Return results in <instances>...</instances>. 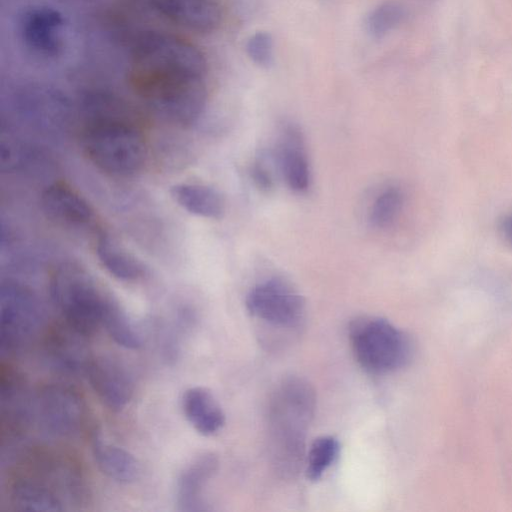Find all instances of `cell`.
I'll return each instance as SVG.
<instances>
[{
    "mask_svg": "<svg viewBox=\"0 0 512 512\" xmlns=\"http://www.w3.org/2000/svg\"><path fill=\"white\" fill-rule=\"evenodd\" d=\"M407 11L397 1H385L371 9L365 17L364 26L373 39H382L396 29L405 19Z\"/></svg>",
    "mask_w": 512,
    "mask_h": 512,
    "instance_id": "cell-22",
    "label": "cell"
},
{
    "mask_svg": "<svg viewBox=\"0 0 512 512\" xmlns=\"http://www.w3.org/2000/svg\"><path fill=\"white\" fill-rule=\"evenodd\" d=\"M33 416L46 433L66 438L80 431L86 417V406L73 387L50 383L34 395Z\"/></svg>",
    "mask_w": 512,
    "mask_h": 512,
    "instance_id": "cell-7",
    "label": "cell"
},
{
    "mask_svg": "<svg viewBox=\"0 0 512 512\" xmlns=\"http://www.w3.org/2000/svg\"><path fill=\"white\" fill-rule=\"evenodd\" d=\"M215 454L206 452L194 458L180 473L176 483V504L180 511L208 510L204 490L218 470Z\"/></svg>",
    "mask_w": 512,
    "mask_h": 512,
    "instance_id": "cell-15",
    "label": "cell"
},
{
    "mask_svg": "<svg viewBox=\"0 0 512 512\" xmlns=\"http://www.w3.org/2000/svg\"><path fill=\"white\" fill-rule=\"evenodd\" d=\"M341 445L334 436L326 435L316 438L308 450L306 458V476L310 481H318L335 463Z\"/></svg>",
    "mask_w": 512,
    "mask_h": 512,
    "instance_id": "cell-23",
    "label": "cell"
},
{
    "mask_svg": "<svg viewBox=\"0 0 512 512\" xmlns=\"http://www.w3.org/2000/svg\"><path fill=\"white\" fill-rule=\"evenodd\" d=\"M349 340L359 365L367 372L383 375L408 364L413 354L409 336L380 317H360L349 326Z\"/></svg>",
    "mask_w": 512,
    "mask_h": 512,
    "instance_id": "cell-5",
    "label": "cell"
},
{
    "mask_svg": "<svg viewBox=\"0 0 512 512\" xmlns=\"http://www.w3.org/2000/svg\"><path fill=\"white\" fill-rule=\"evenodd\" d=\"M96 254L101 265L119 280L135 281L144 275L142 263L104 233L98 235Z\"/></svg>",
    "mask_w": 512,
    "mask_h": 512,
    "instance_id": "cell-21",
    "label": "cell"
},
{
    "mask_svg": "<svg viewBox=\"0 0 512 512\" xmlns=\"http://www.w3.org/2000/svg\"><path fill=\"white\" fill-rule=\"evenodd\" d=\"M316 395L299 377L284 379L268 408V432L273 464L283 475L296 473L303 461L307 428L314 416Z\"/></svg>",
    "mask_w": 512,
    "mask_h": 512,
    "instance_id": "cell-3",
    "label": "cell"
},
{
    "mask_svg": "<svg viewBox=\"0 0 512 512\" xmlns=\"http://www.w3.org/2000/svg\"><path fill=\"white\" fill-rule=\"evenodd\" d=\"M92 455L99 470L114 481L131 483L140 474V465L134 455L105 441L99 434L92 439Z\"/></svg>",
    "mask_w": 512,
    "mask_h": 512,
    "instance_id": "cell-19",
    "label": "cell"
},
{
    "mask_svg": "<svg viewBox=\"0 0 512 512\" xmlns=\"http://www.w3.org/2000/svg\"><path fill=\"white\" fill-rule=\"evenodd\" d=\"M151 6L169 21L186 29L208 33L222 20L220 6L214 0H149Z\"/></svg>",
    "mask_w": 512,
    "mask_h": 512,
    "instance_id": "cell-14",
    "label": "cell"
},
{
    "mask_svg": "<svg viewBox=\"0 0 512 512\" xmlns=\"http://www.w3.org/2000/svg\"><path fill=\"white\" fill-rule=\"evenodd\" d=\"M85 374L97 397L109 409L120 411L130 402L134 380L121 361L109 356L91 358Z\"/></svg>",
    "mask_w": 512,
    "mask_h": 512,
    "instance_id": "cell-10",
    "label": "cell"
},
{
    "mask_svg": "<svg viewBox=\"0 0 512 512\" xmlns=\"http://www.w3.org/2000/svg\"><path fill=\"white\" fill-rule=\"evenodd\" d=\"M403 206V194L397 187H388L372 204L369 221L376 228L390 226L398 217Z\"/></svg>",
    "mask_w": 512,
    "mask_h": 512,
    "instance_id": "cell-25",
    "label": "cell"
},
{
    "mask_svg": "<svg viewBox=\"0 0 512 512\" xmlns=\"http://www.w3.org/2000/svg\"><path fill=\"white\" fill-rule=\"evenodd\" d=\"M51 297L65 324L83 337L93 335L103 325L106 311L115 300L84 269L62 264L50 279Z\"/></svg>",
    "mask_w": 512,
    "mask_h": 512,
    "instance_id": "cell-4",
    "label": "cell"
},
{
    "mask_svg": "<svg viewBox=\"0 0 512 512\" xmlns=\"http://www.w3.org/2000/svg\"><path fill=\"white\" fill-rule=\"evenodd\" d=\"M102 327L123 348L136 350L141 346L139 334L116 300L107 309Z\"/></svg>",
    "mask_w": 512,
    "mask_h": 512,
    "instance_id": "cell-24",
    "label": "cell"
},
{
    "mask_svg": "<svg viewBox=\"0 0 512 512\" xmlns=\"http://www.w3.org/2000/svg\"><path fill=\"white\" fill-rule=\"evenodd\" d=\"M43 309L37 296L24 285L7 280L0 287V352L19 350L38 331Z\"/></svg>",
    "mask_w": 512,
    "mask_h": 512,
    "instance_id": "cell-6",
    "label": "cell"
},
{
    "mask_svg": "<svg viewBox=\"0 0 512 512\" xmlns=\"http://www.w3.org/2000/svg\"><path fill=\"white\" fill-rule=\"evenodd\" d=\"M181 406L186 420L201 435L211 436L225 424V414L213 393L205 387L187 389Z\"/></svg>",
    "mask_w": 512,
    "mask_h": 512,
    "instance_id": "cell-17",
    "label": "cell"
},
{
    "mask_svg": "<svg viewBox=\"0 0 512 512\" xmlns=\"http://www.w3.org/2000/svg\"><path fill=\"white\" fill-rule=\"evenodd\" d=\"M172 198L191 214L219 219L225 211L222 196L215 189L201 184L181 183L171 189Z\"/></svg>",
    "mask_w": 512,
    "mask_h": 512,
    "instance_id": "cell-20",
    "label": "cell"
},
{
    "mask_svg": "<svg viewBox=\"0 0 512 512\" xmlns=\"http://www.w3.org/2000/svg\"><path fill=\"white\" fill-rule=\"evenodd\" d=\"M246 53L261 68H269L274 62V40L270 32L256 31L246 41Z\"/></svg>",
    "mask_w": 512,
    "mask_h": 512,
    "instance_id": "cell-26",
    "label": "cell"
},
{
    "mask_svg": "<svg viewBox=\"0 0 512 512\" xmlns=\"http://www.w3.org/2000/svg\"><path fill=\"white\" fill-rule=\"evenodd\" d=\"M84 338L67 325L64 330H54L46 343L48 360L61 372L85 373L92 357L88 355L83 344Z\"/></svg>",
    "mask_w": 512,
    "mask_h": 512,
    "instance_id": "cell-18",
    "label": "cell"
},
{
    "mask_svg": "<svg viewBox=\"0 0 512 512\" xmlns=\"http://www.w3.org/2000/svg\"><path fill=\"white\" fill-rule=\"evenodd\" d=\"M245 304L254 318L278 328L298 325L305 312L304 298L279 278L254 286L247 294Z\"/></svg>",
    "mask_w": 512,
    "mask_h": 512,
    "instance_id": "cell-8",
    "label": "cell"
},
{
    "mask_svg": "<svg viewBox=\"0 0 512 512\" xmlns=\"http://www.w3.org/2000/svg\"><path fill=\"white\" fill-rule=\"evenodd\" d=\"M33 397L22 375L2 366L0 373V408L2 433L20 432L34 419Z\"/></svg>",
    "mask_w": 512,
    "mask_h": 512,
    "instance_id": "cell-13",
    "label": "cell"
},
{
    "mask_svg": "<svg viewBox=\"0 0 512 512\" xmlns=\"http://www.w3.org/2000/svg\"><path fill=\"white\" fill-rule=\"evenodd\" d=\"M207 61L191 42L163 32H146L131 49L129 82L135 94L169 122L189 125L207 100Z\"/></svg>",
    "mask_w": 512,
    "mask_h": 512,
    "instance_id": "cell-1",
    "label": "cell"
},
{
    "mask_svg": "<svg viewBox=\"0 0 512 512\" xmlns=\"http://www.w3.org/2000/svg\"><path fill=\"white\" fill-rule=\"evenodd\" d=\"M41 205L47 216L59 224L86 228L93 225V208L76 190L57 182L48 186L41 195Z\"/></svg>",
    "mask_w": 512,
    "mask_h": 512,
    "instance_id": "cell-12",
    "label": "cell"
},
{
    "mask_svg": "<svg viewBox=\"0 0 512 512\" xmlns=\"http://www.w3.org/2000/svg\"><path fill=\"white\" fill-rule=\"evenodd\" d=\"M276 160L284 180L295 192H305L310 186L311 172L304 138L299 128L286 123L280 132Z\"/></svg>",
    "mask_w": 512,
    "mask_h": 512,
    "instance_id": "cell-11",
    "label": "cell"
},
{
    "mask_svg": "<svg viewBox=\"0 0 512 512\" xmlns=\"http://www.w3.org/2000/svg\"><path fill=\"white\" fill-rule=\"evenodd\" d=\"M92 118L82 136L83 152L98 169L114 176L138 172L145 159V145L138 129L124 114L123 105L107 95L87 99Z\"/></svg>",
    "mask_w": 512,
    "mask_h": 512,
    "instance_id": "cell-2",
    "label": "cell"
},
{
    "mask_svg": "<svg viewBox=\"0 0 512 512\" xmlns=\"http://www.w3.org/2000/svg\"><path fill=\"white\" fill-rule=\"evenodd\" d=\"M64 24L62 13L45 5L25 8L18 17V31L24 45L34 54L45 58L61 53Z\"/></svg>",
    "mask_w": 512,
    "mask_h": 512,
    "instance_id": "cell-9",
    "label": "cell"
},
{
    "mask_svg": "<svg viewBox=\"0 0 512 512\" xmlns=\"http://www.w3.org/2000/svg\"><path fill=\"white\" fill-rule=\"evenodd\" d=\"M252 177L257 186L261 189L268 190L273 186L272 172L267 167V161L260 156L252 167Z\"/></svg>",
    "mask_w": 512,
    "mask_h": 512,
    "instance_id": "cell-27",
    "label": "cell"
},
{
    "mask_svg": "<svg viewBox=\"0 0 512 512\" xmlns=\"http://www.w3.org/2000/svg\"><path fill=\"white\" fill-rule=\"evenodd\" d=\"M51 482L38 477L21 476L10 486L9 500L15 510L34 512H55L65 510L63 497Z\"/></svg>",
    "mask_w": 512,
    "mask_h": 512,
    "instance_id": "cell-16",
    "label": "cell"
},
{
    "mask_svg": "<svg viewBox=\"0 0 512 512\" xmlns=\"http://www.w3.org/2000/svg\"><path fill=\"white\" fill-rule=\"evenodd\" d=\"M501 232L506 242L512 246V214L506 216L502 221Z\"/></svg>",
    "mask_w": 512,
    "mask_h": 512,
    "instance_id": "cell-28",
    "label": "cell"
}]
</instances>
